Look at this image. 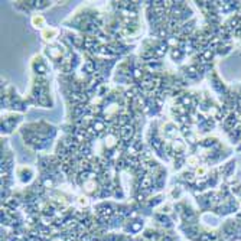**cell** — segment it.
<instances>
[{
    "label": "cell",
    "instance_id": "obj_4",
    "mask_svg": "<svg viewBox=\"0 0 241 241\" xmlns=\"http://www.w3.org/2000/svg\"><path fill=\"white\" fill-rule=\"evenodd\" d=\"M105 144H107L108 147H114V146H115V136L110 134V136H108V139L105 140Z\"/></svg>",
    "mask_w": 241,
    "mask_h": 241
},
{
    "label": "cell",
    "instance_id": "obj_6",
    "mask_svg": "<svg viewBox=\"0 0 241 241\" xmlns=\"http://www.w3.org/2000/svg\"><path fill=\"white\" fill-rule=\"evenodd\" d=\"M49 6V2H35V7H39V9H45Z\"/></svg>",
    "mask_w": 241,
    "mask_h": 241
},
{
    "label": "cell",
    "instance_id": "obj_5",
    "mask_svg": "<svg viewBox=\"0 0 241 241\" xmlns=\"http://www.w3.org/2000/svg\"><path fill=\"white\" fill-rule=\"evenodd\" d=\"M165 52H166V45H160V46L154 51V55H156V56H162Z\"/></svg>",
    "mask_w": 241,
    "mask_h": 241
},
{
    "label": "cell",
    "instance_id": "obj_3",
    "mask_svg": "<svg viewBox=\"0 0 241 241\" xmlns=\"http://www.w3.org/2000/svg\"><path fill=\"white\" fill-rule=\"evenodd\" d=\"M84 188H85V191H87V192H93V191H94V188H95V182H94V181H88V182H85Z\"/></svg>",
    "mask_w": 241,
    "mask_h": 241
},
{
    "label": "cell",
    "instance_id": "obj_2",
    "mask_svg": "<svg viewBox=\"0 0 241 241\" xmlns=\"http://www.w3.org/2000/svg\"><path fill=\"white\" fill-rule=\"evenodd\" d=\"M32 22H33L35 28H41V26L44 25V17H42V16H35V17L32 19Z\"/></svg>",
    "mask_w": 241,
    "mask_h": 241
},
{
    "label": "cell",
    "instance_id": "obj_1",
    "mask_svg": "<svg viewBox=\"0 0 241 241\" xmlns=\"http://www.w3.org/2000/svg\"><path fill=\"white\" fill-rule=\"evenodd\" d=\"M120 134L123 136L124 140H130V137L133 136V127H132L130 124L123 126V129H122V132H120Z\"/></svg>",
    "mask_w": 241,
    "mask_h": 241
}]
</instances>
